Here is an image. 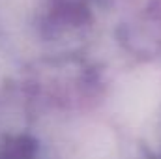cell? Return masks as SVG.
I'll list each match as a JSON object with an SVG mask.
<instances>
[{
	"mask_svg": "<svg viewBox=\"0 0 161 159\" xmlns=\"http://www.w3.org/2000/svg\"><path fill=\"white\" fill-rule=\"evenodd\" d=\"M161 103V77L156 69H137L120 82L114 107L129 123H141Z\"/></svg>",
	"mask_w": 161,
	"mask_h": 159,
	"instance_id": "obj_1",
	"label": "cell"
},
{
	"mask_svg": "<svg viewBox=\"0 0 161 159\" xmlns=\"http://www.w3.org/2000/svg\"><path fill=\"white\" fill-rule=\"evenodd\" d=\"M75 156L77 159H114V139L103 127H92L80 135V140L75 144Z\"/></svg>",
	"mask_w": 161,
	"mask_h": 159,
	"instance_id": "obj_2",
	"label": "cell"
}]
</instances>
